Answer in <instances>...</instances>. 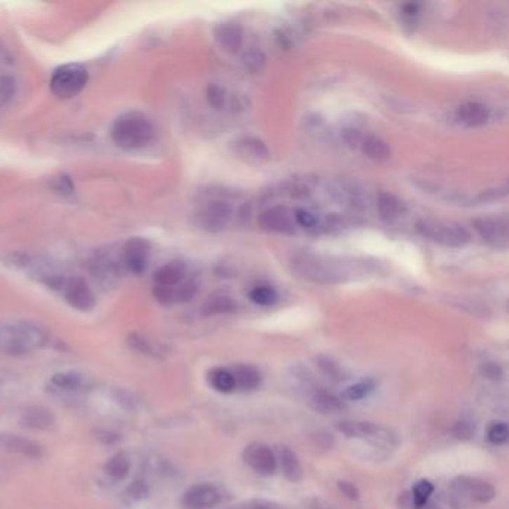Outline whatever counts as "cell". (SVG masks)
<instances>
[{
  "mask_svg": "<svg viewBox=\"0 0 509 509\" xmlns=\"http://www.w3.org/2000/svg\"><path fill=\"white\" fill-rule=\"evenodd\" d=\"M55 418L50 409L44 406L27 408L21 416V425L32 430H48L53 428Z\"/></svg>",
  "mask_w": 509,
  "mask_h": 509,
  "instance_id": "obj_19",
  "label": "cell"
},
{
  "mask_svg": "<svg viewBox=\"0 0 509 509\" xmlns=\"http://www.w3.org/2000/svg\"><path fill=\"white\" fill-rule=\"evenodd\" d=\"M453 433H454L456 437H458V439H463V441L472 439L473 435H475V424L470 423V421H466V420L457 421L454 424Z\"/></svg>",
  "mask_w": 509,
  "mask_h": 509,
  "instance_id": "obj_44",
  "label": "cell"
},
{
  "mask_svg": "<svg viewBox=\"0 0 509 509\" xmlns=\"http://www.w3.org/2000/svg\"><path fill=\"white\" fill-rule=\"evenodd\" d=\"M242 458L248 466L262 477L274 475L278 468V460L274 451L262 442H253L246 445L242 453Z\"/></svg>",
  "mask_w": 509,
  "mask_h": 509,
  "instance_id": "obj_8",
  "label": "cell"
},
{
  "mask_svg": "<svg viewBox=\"0 0 509 509\" xmlns=\"http://www.w3.org/2000/svg\"><path fill=\"white\" fill-rule=\"evenodd\" d=\"M481 374L485 378H489V380H501L503 375V369L499 363L487 362L481 366Z\"/></svg>",
  "mask_w": 509,
  "mask_h": 509,
  "instance_id": "obj_47",
  "label": "cell"
},
{
  "mask_svg": "<svg viewBox=\"0 0 509 509\" xmlns=\"http://www.w3.org/2000/svg\"><path fill=\"white\" fill-rule=\"evenodd\" d=\"M294 220H296V223L299 224V226H302L305 229H311V227H315L317 226V218H315V216L311 214V212L305 211V209H298V211H296Z\"/></svg>",
  "mask_w": 509,
  "mask_h": 509,
  "instance_id": "obj_48",
  "label": "cell"
},
{
  "mask_svg": "<svg viewBox=\"0 0 509 509\" xmlns=\"http://www.w3.org/2000/svg\"><path fill=\"white\" fill-rule=\"evenodd\" d=\"M244 509H245V508H244Z\"/></svg>",
  "mask_w": 509,
  "mask_h": 509,
  "instance_id": "obj_56",
  "label": "cell"
},
{
  "mask_svg": "<svg viewBox=\"0 0 509 509\" xmlns=\"http://www.w3.org/2000/svg\"><path fill=\"white\" fill-rule=\"evenodd\" d=\"M130 472V458L124 453L112 456L105 465V473L115 481H123Z\"/></svg>",
  "mask_w": 509,
  "mask_h": 509,
  "instance_id": "obj_30",
  "label": "cell"
},
{
  "mask_svg": "<svg viewBox=\"0 0 509 509\" xmlns=\"http://www.w3.org/2000/svg\"><path fill=\"white\" fill-rule=\"evenodd\" d=\"M206 99L211 108L220 111L224 108V105H226L227 93L218 84H209L206 88Z\"/></svg>",
  "mask_w": 509,
  "mask_h": 509,
  "instance_id": "obj_36",
  "label": "cell"
},
{
  "mask_svg": "<svg viewBox=\"0 0 509 509\" xmlns=\"http://www.w3.org/2000/svg\"><path fill=\"white\" fill-rule=\"evenodd\" d=\"M417 232L423 238L448 248H461L472 241V236L457 223L421 220L417 223Z\"/></svg>",
  "mask_w": 509,
  "mask_h": 509,
  "instance_id": "obj_4",
  "label": "cell"
},
{
  "mask_svg": "<svg viewBox=\"0 0 509 509\" xmlns=\"http://www.w3.org/2000/svg\"><path fill=\"white\" fill-rule=\"evenodd\" d=\"M308 393V406L312 411L323 414V416H329V414H338L345 409V404L335 395L329 393L327 390L319 388V387H311L306 390Z\"/></svg>",
  "mask_w": 509,
  "mask_h": 509,
  "instance_id": "obj_14",
  "label": "cell"
},
{
  "mask_svg": "<svg viewBox=\"0 0 509 509\" xmlns=\"http://www.w3.org/2000/svg\"><path fill=\"white\" fill-rule=\"evenodd\" d=\"M397 505H399V509H417V503L414 502V497L411 494V491H404L400 496H399V501H397Z\"/></svg>",
  "mask_w": 509,
  "mask_h": 509,
  "instance_id": "obj_51",
  "label": "cell"
},
{
  "mask_svg": "<svg viewBox=\"0 0 509 509\" xmlns=\"http://www.w3.org/2000/svg\"><path fill=\"white\" fill-rule=\"evenodd\" d=\"M46 341V331L34 323L18 322L0 326V351L11 356H22L41 350Z\"/></svg>",
  "mask_w": 509,
  "mask_h": 509,
  "instance_id": "obj_2",
  "label": "cell"
},
{
  "mask_svg": "<svg viewBox=\"0 0 509 509\" xmlns=\"http://www.w3.org/2000/svg\"><path fill=\"white\" fill-rule=\"evenodd\" d=\"M53 188H54L55 193L62 194V196H70L75 190L74 183H72V180L69 178L67 175H60L58 178H55L54 183H53Z\"/></svg>",
  "mask_w": 509,
  "mask_h": 509,
  "instance_id": "obj_46",
  "label": "cell"
},
{
  "mask_svg": "<svg viewBox=\"0 0 509 509\" xmlns=\"http://www.w3.org/2000/svg\"><path fill=\"white\" fill-rule=\"evenodd\" d=\"M473 227L478 232L484 242L497 250H506L508 248V218L501 217H482L473 221Z\"/></svg>",
  "mask_w": 509,
  "mask_h": 509,
  "instance_id": "obj_7",
  "label": "cell"
},
{
  "mask_svg": "<svg viewBox=\"0 0 509 509\" xmlns=\"http://www.w3.org/2000/svg\"><path fill=\"white\" fill-rule=\"evenodd\" d=\"M317 366L322 369V372L327 378H330L331 381H335V383L344 381V372H342V369L331 359L319 356V357H317Z\"/></svg>",
  "mask_w": 509,
  "mask_h": 509,
  "instance_id": "obj_34",
  "label": "cell"
},
{
  "mask_svg": "<svg viewBox=\"0 0 509 509\" xmlns=\"http://www.w3.org/2000/svg\"><path fill=\"white\" fill-rule=\"evenodd\" d=\"M250 298L254 303L260 305V306H270L277 303L278 300V294L277 291L272 289V287H267V286H260V287H256L251 293H250Z\"/></svg>",
  "mask_w": 509,
  "mask_h": 509,
  "instance_id": "obj_35",
  "label": "cell"
},
{
  "mask_svg": "<svg viewBox=\"0 0 509 509\" xmlns=\"http://www.w3.org/2000/svg\"><path fill=\"white\" fill-rule=\"evenodd\" d=\"M154 298L157 299L159 303L164 306H171L176 303L175 299V287H154Z\"/></svg>",
  "mask_w": 509,
  "mask_h": 509,
  "instance_id": "obj_45",
  "label": "cell"
},
{
  "mask_svg": "<svg viewBox=\"0 0 509 509\" xmlns=\"http://www.w3.org/2000/svg\"><path fill=\"white\" fill-rule=\"evenodd\" d=\"M509 437L508 425L502 421L491 423L487 429V439L494 445H503Z\"/></svg>",
  "mask_w": 509,
  "mask_h": 509,
  "instance_id": "obj_39",
  "label": "cell"
},
{
  "mask_svg": "<svg viewBox=\"0 0 509 509\" xmlns=\"http://www.w3.org/2000/svg\"><path fill=\"white\" fill-rule=\"evenodd\" d=\"M417 509H441L439 506H437L435 502H432V501H428V502H425V503H423L421 506H418Z\"/></svg>",
  "mask_w": 509,
  "mask_h": 509,
  "instance_id": "obj_54",
  "label": "cell"
},
{
  "mask_svg": "<svg viewBox=\"0 0 509 509\" xmlns=\"http://www.w3.org/2000/svg\"><path fill=\"white\" fill-rule=\"evenodd\" d=\"M150 254L151 245L148 241L142 238H132L123 248L121 263L130 274L140 275L148 267Z\"/></svg>",
  "mask_w": 509,
  "mask_h": 509,
  "instance_id": "obj_9",
  "label": "cell"
},
{
  "mask_svg": "<svg viewBox=\"0 0 509 509\" xmlns=\"http://www.w3.org/2000/svg\"><path fill=\"white\" fill-rule=\"evenodd\" d=\"M418 5H414V4H409V5H405L404 6V11H405V14H408V15H412V14H417V11H418Z\"/></svg>",
  "mask_w": 509,
  "mask_h": 509,
  "instance_id": "obj_53",
  "label": "cell"
},
{
  "mask_svg": "<svg viewBox=\"0 0 509 509\" xmlns=\"http://www.w3.org/2000/svg\"><path fill=\"white\" fill-rule=\"evenodd\" d=\"M433 484L428 480H421L418 481L414 489L411 490V494L414 497V502L417 503V506H421L423 503H425L428 501H430V496L433 494Z\"/></svg>",
  "mask_w": 509,
  "mask_h": 509,
  "instance_id": "obj_38",
  "label": "cell"
},
{
  "mask_svg": "<svg viewBox=\"0 0 509 509\" xmlns=\"http://www.w3.org/2000/svg\"><path fill=\"white\" fill-rule=\"evenodd\" d=\"M456 489L460 493H465L472 501L478 503H489L496 497V490L487 481L472 477H458L454 481Z\"/></svg>",
  "mask_w": 509,
  "mask_h": 509,
  "instance_id": "obj_15",
  "label": "cell"
},
{
  "mask_svg": "<svg viewBox=\"0 0 509 509\" xmlns=\"http://www.w3.org/2000/svg\"><path fill=\"white\" fill-rule=\"evenodd\" d=\"M258 224L267 232L282 234H293L296 232L294 214L284 206H272L263 211L258 217Z\"/></svg>",
  "mask_w": 509,
  "mask_h": 509,
  "instance_id": "obj_11",
  "label": "cell"
},
{
  "mask_svg": "<svg viewBox=\"0 0 509 509\" xmlns=\"http://www.w3.org/2000/svg\"><path fill=\"white\" fill-rule=\"evenodd\" d=\"M128 345L132 347L133 350H136L140 354H145V356L150 357H164L168 354V348H166L163 344L157 341H152L144 335L140 333H132L128 336Z\"/></svg>",
  "mask_w": 509,
  "mask_h": 509,
  "instance_id": "obj_25",
  "label": "cell"
},
{
  "mask_svg": "<svg viewBox=\"0 0 509 509\" xmlns=\"http://www.w3.org/2000/svg\"><path fill=\"white\" fill-rule=\"evenodd\" d=\"M51 383L62 390H77L82 384V376L77 372H58L53 375Z\"/></svg>",
  "mask_w": 509,
  "mask_h": 509,
  "instance_id": "obj_33",
  "label": "cell"
},
{
  "mask_svg": "<svg viewBox=\"0 0 509 509\" xmlns=\"http://www.w3.org/2000/svg\"><path fill=\"white\" fill-rule=\"evenodd\" d=\"M342 136H344L345 144L348 147H351V148L362 147V142L364 139L360 127L354 126V124H351V126H348V127H345L344 130H342Z\"/></svg>",
  "mask_w": 509,
  "mask_h": 509,
  "instance_id": "obj_41",
  "label": "cell"
},
{
  "mask_svg": "<svg viewBox=\"0 0 509 509\" xmlns=\"http://www.w3.org/2000/svg\"><path fill=\"white\" fill-rule=\"evenodd\" d=\"M233 151L236 156L246 163L263 164L270 160V151L262 139L246 136L233 142Z\"/></svg>",
  "mask_w": 509,
  "mask_h": 509,
  "instance_id": "obj_12",
  "label": "cell"
},
{
  "mask_svg": "<svg viewBox=\"0 0 509 509\" xmlns=\"http://www.w3.org/2000/svg\"><path fill=\"white\" fill-rule=\"evenodd\" d=\"M508 188L506 185L502 187H494V188H489V190L481 192L475 199V205L477 204H490V202H496V200H501L506 196Z\"/></svg>",
  "mask_w": 509,
  "mask_h": 509,
  "instance_id": "obj_40",
  "label": "cell"
},
{
  "mask_svg": "<svg viewBox=\"0 0 509 509\" xmlns=\"http://www.w3.org/2000/svg\"><path fill=\"white\" fill-rule=\"evenodd\" d=\"M148 493H150L148 485H147L144 481H140V480L133 481V482L130 484L128 487H127V494H128V497H130V499H132V501H135V502H139V501H144V499H147Z\"/></svg>",
  "mask_w": 509,
  "mask_h": 509,
  "instance_id": "obj_43",
  "label": "cell"
},
{
  "mask_svg": "<svg viewBox=\"0 0 509 509\" xmlns=\"http://www.w3.org/2000/svg\"><path fill=\"white\" fill-rule=\"evenodd\" d=\"M115 399H117L118 402H121V400H123V405H124V402H126V399H124V392H118V396H117ZM127 402H128V404H130V405H132V406L135 408V402H133L132 399H128Z\"/></svg>",
  "mask_w": 509,
  "mask_h": 509,
  "instance_id": "obj_55",
  "label": "cell"
},
{
  "mask_svg": "<svg viewBox=\"0 0 509 509\" xmlns=\"http://www.w3.org/2000/svg\"><path fill=\"white\" fill-rule=\"evenodd\" d=\"M232 374L236 388L242 392H254L262 384V374L253 364H236Z\"/></svg>",
  "mask_w": 509,
  "mask_h": 509,
  "instance_id": "obj_20",
  "label": "cell"
},
{
  "mask_svg": "<svg viewBox=\"0 0 509 509\" xmlns=\"http://www.w3.org/2000/svg\"><path fill=\"white\" fill-rule=\"evenodd\" d=\"M232 206L224 200H211L197 212V224L208 232H221L232 220Z\"/></svg>",
  "mask_w": 509,
  "mask_h": 509,
  "instance_id": "obj_6",
  "label": "cell"
},
{
  "mask_svg": "<svg viewBox=\"0 0 509 509\" xmlns=\"http://www.w3.org/2000/svg\"><path fill=\"white\" fill-rule=\"evenodd\" d=\"M0 449L30 458H39L44 456V448L41 444L11 433H0Z\"/></svg>",
  "mask_w": 509,
  "mask_h": 509,
  "instance_id": "obj_16",
  "label": "cell"
},
{
  "mask_svg": "<svg viewBox=\"0 0 509 509\" xmlns=\"http://www.w3.org/2000/svg\"><path fill=\"white\" fill-rule=\"evenodd\" d=\"M220 491L211 484H197L183 496V503L188 509H211L220 503Z\"/></svg>",
  "mask_w": 509,
  "mask_h": 509,
  "instance_id": "obj_13",
  "label": "cell"
},
{
  "mask_svg": "<svg viewBox=\"0 0 509 509\" xmlns=\"http://www.w3.org/2000/svg\"><path fill=\"white\" fill-rule=\"evenodd\" d=\"M457 120L468 127H481L489 121L490 111L485 105L478 102H468L457 108Z\"/></svg>",
  "mask_w": 509,
  "mask_h": 509,
  "instance_id": "obj_18",
  "label": "cell"
},
{
  "mask_svg": "<svg viewBox=\"0 0 509 509\" xmlns=\"http://www.w3.org/2000/svg\"><path fill=\"white\" fill-rule=\"evenodd\" d=\"M376 209L384 221H395L404 214V204L393 194L381 193L376 200Z\"/></svg>",
  "mask_w": 509,
  "mask_h": 509,
  "instance_id": "obj_26",
  "label": "cell"
},
{
  "mask_svg": "<svg viewBox=\"0 0 509 509\" xmlns=\"http://www.w3.org/2000/svg\"><path fill=\"white\" fill-rule=\"evenodd\" d=\"M17 93V82L13 77H0V108H4L14 99Z\"/></svg>",
  "mask_w": 509,
  "mask_h": 509,
  "instance_id": "obj_37",
  "label": "cell"
},
{
  "mask_svg": "<svg viewBox=\"0 0 509 509\" xmlns=\"http://www.w3.org/2000/svg\"><path fill=\"white\" fill-rule=\"evenodd\" d=\"M245 509H286V508L274 501L260 499V497H257V499H251L250 502H248Z\"/></svg>",
  "mask_w": 509,
  "mask_h": 509,
  "instance_id": "obj_49",
  "label": "cell"
},
{
  "mask_svg": "<svg viewBox=\"0 0 509 509\" xmlns=\"http://www.w3.org/2000/svg\"><path fill=\"white\" fill-rule=\"evenodd\" d=\"M93 275L103 286H112L120 277V266L111 257H98L93 262Z\"/></svg>",
  "mask_w": 509,
  "mask_h": 509,
  "instance_id": "obj_24",
  "label": "cell"
},
{
  "mask_svg": "<svg viewBox=\"0 0 509 509\" xmlns=\"http://www.w3.org/2000/svg\"><path fill=\"white\" fill-rule=\"evenodd\" d=\"M375 380H372V378H368V380H363V381H359L356 384H352L350 387H347L344 390V393H342V397H344L345 400H351V402H359L364 397H368L374 390H375Z\"/></svg>",
  "mask_w": 509,
  "mask_h": 509,
  "instance_id": "obj_31",
  "label": "cell"
},
{
  "mask_svg": "<svg viewBox=\"0 0 509 509\" xmlns=\"http://www.w3.org/2000/svg\"><path fill=\"white\" fill-rule=\"evenodd\" d=\"M338 489L342 491L345 497H348L350 501H357L359 499V490L354 484L348 482V481H338Z\"/></svg>",
  "mask_w": 509,
  "mask_h": 509,
  "instance_id": "obj_50",
  "label": "cell"
},
{
  "mask_svg": "<svg viewBox=\"0 0 509 509\" xmlns=\"http://www.w3.org/2000/svg\"><path fill=\"white\" fill-rule=\"evenodd\" d=\"M187 274V267L183 262H171L161 266L154 274V284L157 287H176L180 286Z\"/></svg>",
  "mask_w": 509,
  "mask_h": 509,
  "instance_id": "obj_21",
  "label": "cell"
},
{
  "mask_svg": "<svg viewBox=\"0 0 509 509\" xmlns=\"http://www.w3.org/2000/svg\"><path fill=\"white\" fill-rule=\"evenodd\" d=\"M216 39L224 51L238 53L244 44V32L234 22H223L216 29Z\"/></svg>",
  "mask_w": 509,
  "mask_h": 509,
  "instance_id": "obj_17",
  "label": "cell"
},
{
  "mask_svg": "<svg viewBox=\"0 0 509 509\" xmlns=\"http://www.w3.org/2000/svg\"><path fill=\"white\" fill-rule=\"evenodd\" d=\"M336 429L345 435L347 437L352 439H366L369 441L371 437L378 432L380 425L369 421H356V420H342L336 423Z\"/></svg>",
  "mask_w": 509,
  "mask_h": 509,
  "instance_id": "obj_22",
  "label": "cell"
},
{
  "mask_svg": "<svg viewBox=\"0 0 509 509\" xmlns=\"http://www.w3.org/2000/svg\"><path fill=\"white\" fill-rule=\"evenodd\" d=\"M63 294L66 302L75 308L78 311H90L96 305V298L87 284V281L82 277H74L65 281Z\"/></svg>",
  "mask_w": 509,
  "mask_h": 509,
  "instance_id": "obj_10",
  "label": "cell"
},
{
  "mask_svg": "<svg viewBox=\"0 0 509 509\" xmlns=\"http://www.w3.org/2000/svg\"><path fill=\"white\" fill-rule=\"evenodd\" d=\"M279 465H281L284 477H286L290 482L302 481V478H303L302 463H300L298 454H296L289 447H281Z\"/></svg>",
  "mask_w": 509,
  "mask_h": 509,
  "instance_id": "obj_23",
  "label": "cell"
},
{
  "mask_svg": "<svg viewBox=\"0 0 509 509\" xmlns=\"http://www.w3.org/2000/svg\"><path fill=\"white\" fill-rule=\"evenodd\" d=\"M308 506H310V509H336L335 506H331L326 501L318 499V497H314V499L308 502Z\"/></svg>",
  "mask_w": 509,
  "mask_h": 509,
  "instance_id": "obj_52",
  "label": "cell"
},
{
  "mask_svg": "<svg viewBox=\"0 0 509 509\" xmlns=\"http://www.w3.org/2000/svg\"><path fill=\"white\" fill-rule=\"evenodd\" d=\"M362 151L368 159L374 161H385L392 156V151L387 142L378 136H366L362 142Z\"/></svg>",
  "mask_w": 509,
  "mask_h": 509,
  "instance_id": "obj_27",
  "label": "cell"
},
{
  "mask_svg": "<svg viewBox=\"0 0 509 509\" xmlns=\"http://www.w3.org/2000/svg\"><path fill=\"white\" fill-rule=\"evenodd\" d=\"M236 302L229 298V296H212L209 298L204 308H202V314L205 317H211V315H220V314H232L236 311Z\"/></svg>",
  "mask_w": 509,
  "mask_h": 509,
  "instance_id": "obj_29",
  "label": "cell"
},
{
  "mask_svg": "<svg viewBox=\"0 0 509 509\" xmlns=\"http://www.w3.org/2000/svg\"><path fill=\"white\" fill-rule=\"evenodd\" d=\"M208 383L211 387L220 393H232L236 390L234 378L232 369L227 368H214L208 372Z\"/></svg>",
  "mask_w": 509,
  "mask_h": 509,
  "instance_id": "obj_28",
  "label": "cell"
},
{
  "mask_svg": "<svg viewBox=\"0 0 509 509\" xmlns=\"http://www.w3.org/2000/svg\"><path fill=\"white\" fill-rule=\"evenodd\" d=\"M293 270L303 279L315 284H341L356 278H363L368 274H374L376 265L368 263L366 260L319 256L311 253L298 254L291 262Z\"/></svg>",
  "mask_w": 509,
  "mask_h": 509,
  "instance_id": "obj_1",
  "label": "cell"
},
{
  "mask_svg": "<svg viewBox=\"0 0 509 509\" xmlns=\"http://www.w3.org/2000/svg\"><path fill=\"white\" fill-rule=\"evenodd\" d=\"M88 82L87 69L78 63H67L54 70L50 88L58 99H72L86 88Z\"/></svg>",
  "mask_w": 509,
  "mask_h": 509,
  "instance_id": "obj_5",
  "label": "cell"
},
{
  "mask_svg": "<svg viewBox=\"0 0 509 509\" xmlns=\"http://www.w3.org/2000/svg\"><path fill=\"white\" fill-rule=\"evenodd\" d=\"M196 294H197V286L194 282H185L175 287L176 302H190Z\"/></svg>",
  "mask_w": 509,
  "mask_h": 509,
  "instance_id": "obj_42",
  "label": "cell"
},
{
  "mask_svg": "<svg viewBox=\"0 0 509 509\" xmlns=\"http://www.w3.org/2000/svg\"><path fill=\"white\" fill-rule=\"evenodd\" d=\"M154 124L150 118L138 111H130L115 120L111 136L114 144L123 150H139L147 147L154 138Z\"/></svg>",
  "mask_w": 509,
  "mask_h": 509,
  "instance_id": "obj_3",
  "label": "cell"
},
{
  "mask_svg": "<svg viewBox=\"0 0 509 509\" xmlns=\"http://www.w3.org/2000/svg\"><path fill=\"white\" fill-rule=\"evenodd\" d=\"M242 65L251 74L262 72L266 66V55L262 50L250 48L242 54Z\"/></svg>",
  "mask_w": 509,
  "mask_h": 509,
  "instance_id": "obj_32",
  "label": "cell"
}]
</instances>
